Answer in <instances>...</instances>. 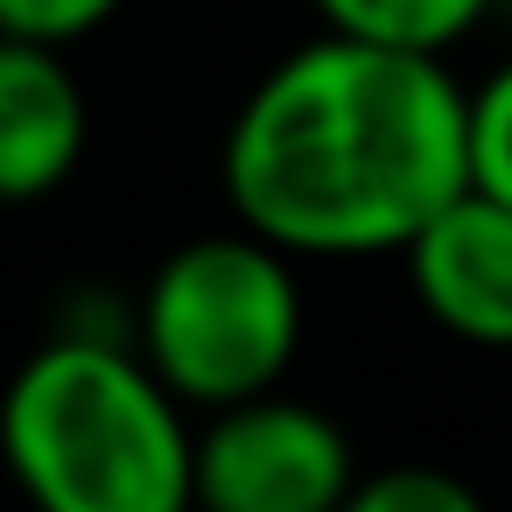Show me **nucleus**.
<instances>
[{
    "mask_svg": "<svg viewBox=\"0 0 512 512\" xmlns=\"http://www.w3.org/2000/svg\"><path fill=\"white\" fill-rule=\"evenodd\" d=\"M309 8H316V22L337 29V36L449 57V50L491 15V0H309Z\"/></svg>",
    "mask_w": 512,
    "mask_h": 512,
    "instance_id": "0eeeda50",
    "label": "nucleus"
},
{
    "mask_svg": "<svg viewBox=\"0 0 512 512\" xmlns=\"http://www.w3.org/2000/svg\"><path fill=\"white\" fill-rule=\"evenodd\" d=\"M358 484L351 435L281 386L211 407L190 449V505L211 512H330Z\"/></svg>",
    "mask_w": 512,
    "mask_h": 512,
    "instance_id": "20e7f679",
    "label": "nucleus"
},
{
    "mask_svg": "<svg viewBox=\"0 0 512 512\" xmlns=\"http://www.w3.org/2000/svg\"><path fill=\"white\" fill-rule=\"evenodd\" d=\"M127 0H0V36H29V43H57L71 50L78 36L106 29Z\"/></svg>",
    "mask_w": 512,
    "mask_h": 512,
    "instance_id": "9d476101",
    "label": "nucleus"
},
{
    "mask_svg": "<svg viewBox=\"0 0 512 512\" xmlns=\"http://www.w3.org/2000/svg\"><path fill=\"white\" fill-rule=\"evenodd\" d=\"M302 351L295 253L260 232L176 246L141 295V358L183 407H232L288 379Z\"/></svg>",
    "mask_w": 512,
    "mask_h": 512,
    "instance_id": "7ed1b4c3",
    "label": "nucleus"
},
{
    "mask_svg": "<svg viewBox=\"0 0 512 512\" xmlns=\"http://www.w3.org/2000/svg\"><path fill=\"white\" fill-rule=\"evenodd\" d=\"M400 260L421 309L449 337L512 351V204L505 197L463 183L442 211H428V225L400 246Z\"/></svg>",
    "mask_w": 512,
    "mask_h": 512,
    "instance_id": "39448f33",
    "label": "nucleus"
},
{
    "mask_svg": "<svg viewBox=\"0 0 512 512\" xmlns=\"http://www.w3.org/2000/svg\"><path fill=\"white\" fill-rule=\"evenodd\" d=\"M470 92L428 50L323 29L281 57L225 134L232 218L295 260L400 253L470 183Z\"/></svg>",
    "mask_w": 512,
    "mask_h": 512,
    "instance_id": "f257e3e1",
    "label": "nucleus"
},
{
    "mask_svg": "<svg viewBox=\"0 0 512 512\" xmlns=\"http://www.w3.org/2000/svg\"><path fill=\"white\" fill-rule=\"evenodd\" d=\"M463 148H470V183L512 204V64H498L463 113Z\"/></svg>",
    "mask_w": 512,
    "mask_h": 512,
    "instance_id": "6e6552de",
    "label": "nucleus"
},
{
    "mask_svg": "<svg viewBox=\"0 0 512 512\" xmlns=\"http://www.w3.org/2000/svg\"><path fill=\"white\" fill-rule=\"evenodd\" d=\"M190 421L141 351L57 337L0 393V456L43 512H183Z\"/></svg>",
    "mask_w": 512,
    "mask_h": 512,
    "instance_id": "f03ea898",
    "label": "nucleus"
},
{
    "mask_svg": "<svg viewBox=\"0 0 512 512\" xmlns=\"http://www.w3.org/2000/svg\"><path fill=\"white\" fill-rule=\"evenodd\" d=\"M351 512H477V491L449 470H428V463H407V470H379V477H358Z\"/></svg>",
    "mask_w": 512,
    "mask_h": 512,
    "instance_id": "1a4fd4ad",
    "label": "nucleus"
},
{
    "mask_svg": "<svg viewBox=\"0 0 512 512\" xmlns=\"http://www.w3.org/2000/svg\"><path fill=\"white\" fill-rule=\"evenodd\" d=\"M92 106L57 43L0 36V204H36L85 162Z\"/></svg>",
    "mask_w": 512,
    "mask_h": 512,
    "instance_id": "423d86ee",
    "label": "nucleus"
}]
</instances>
